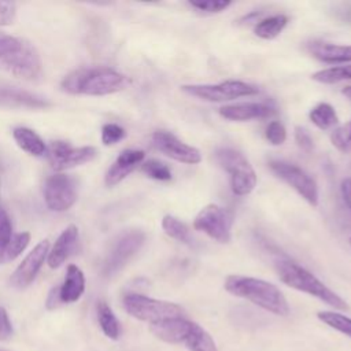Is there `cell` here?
<instances>
[{
  "mask_svg": "<svg viewBox=\"0 0 351 351\" xmlns=\"http://www.w3.org/2000/svg\"><path fill=\"white\" fill-rule=\"evenodd\" d=\"M223 288L228 293L245 299L274 315L287 317L291 313L285 295L277 285L266 280L241 274H229L225 278Z\"/></svg>",
  "mask_w": 351,
  "mask_h": 351,
  "instance_id": "6da1fadb",
  "label": "cell"
},
{
  "mask_svg": "<svg viewBox=\"0 0 351 351\" xmlns=\"http://www.w3.org/2000/svg\"><path fill=\"white\" fill-rule=\"evenodd\" d=\"M128 78L110 67H84L69 73L60 86L71 95L106 96L128 86Z\"/></svg>",
  "mask_w": 351,
  "mask_h": 351,
  "instance_id": "7a4b0ae2",
  "label": "cell"
},
{
  "mask_svg": "<svg viewBox=\"0 0 351 351\" xmlns=\"http://www.w3.org/2000/svg\"><path fill=\"white\" fill-rule=\"evenodd\" d=\"M274 267L280 281L284 282L285 285L299 292L307 293L324 302L325 304L333 307L335 310H348V304L341 296H339L335 291L326 287L318 277H315L311 271H308L299 263L291 259H278L274 263Z\"/></svg>",
  "mask_w": 351,
  "mask_h": 351,
  "instance_id": "3957f363",
  "label": "cell"
},
{
  "mask_svg": "<svg viewBox=\"0 0 351 351\" xmlns=\"http://www.w3.org/2000/svg\"><path fill=\"white\" fill-rule=\"evenodd\" d=\"M0 67L16 78L36 80L43 66L32 43L0 32Z\"/></svg>",
  "mask_w": 351,
  "mask_h": 351,
  "instance_id": "277c9868",
  "label": "cell"
},
{
  "mask_svg": "<svg viewBox=\"0 0 351 351\" xmlns=\"http://www.w3.org/2000/svg\"><path fill=\"white\" fill-rule=\"evenodd\" d=\"M217 163L228 173L230 189L237 196L250 195L256 186V173L250 160L232 147H219L214 152Z\"/></svg>",
  "mask_w": 351,
  "mask_h": 351,
  "instance_id": "5b68a950",
  "label": "cell"
},
{
  "mask_svg": "<svg viewBox=\"0 0 351 351\" xmlns=\"http://www.w3.org/2000/svg\"><path fill=\"white\" fill-rule=\"evenodd\" d=\"M122 304L129 315L138 321L148 322L149 325L184 315V310L180 304L141 293H126L122 299Z\"/></svg>",
  "mask_w": 351,
  "mask_h": 351,
  "instance_id": "8992f818",
  "label": "cell"
},
{
  "mask_svg": "<svg viewBox=\"0 0 351 351\" xmlns=\"http://www.w3.org/2000/svg\"><path fill=\"white\" fill-rule=\"evenodd\" d=\"M180 88L185 95L210 103H222L259 93L255 85L237 80H226L218 84H191Z\"/></svg>",
  "mask_w": 351,
  "mask_h": 351,
  "instance_id": "52a82bcc",
  "label": "cell"
},
{
  "mask_svg": "<svg viewBox=\"0 0 351 351\" xmlns=\"http://www.w3.org/2000/svg\"><path fill=\"white\" fill-rule=\"evenodd\" d=\"M267 166L277 178H280L292 189H295L310 206L313 207L318 206V200H319L318 185L307 171H304L298 165H293L285 160H278V159L269 160Z\"/></svg>",
  "mask_w": 351,
  "mask_h": 351,
  "instance_id": "ba28073f",
  "label": "cell"
},
{
  "mask_svg": "<svg viewBox=\"0 0 351 351\" xmlns=\"http://www.w3.org/2000/svg\"><path fill=\"white\" fill-rule=\"evenodd\" d=\"M233 214L214 203L204 206L193 219V229L211 237L213 240L228 244L232 240Z\"/></svg>",
  "mask_w": 351,
  "mask_h": 351,
  "instance_id": "9c48e42d",
  "label": "cell"
},
{
  "mask_svg": "<svg viewBox=\"0 0 351 351\" xmlns=\"http://www.w3.org/2000/svg\"><path fill=\"white\" fill-rule=\"evenodd\" d=\"M145 241V233L140 229L126 230L114 241L103 266L104 276H112L119 271L138 252Z\"/></svg>",
  "mask_w": 351,
  "mask_h": 351,
  "instance_id": "30bf717a",
  "label": "cell"
},
{
  "mask_svg": "<svg viewBox=\"0 0 351 351\" xmlns=\"http://www.w3.org/2000/svg\"><path fill=\"white\" fill-rule=\"evenodd\" d=\"M97 156V149L90 145L73 147L66 141H51L47 145V158L51 167L56 171L73 169L93 160Z\"/></svg>",
  "mask_w": 351,
  "mask_h": 351,
  "instance_id": "8fae6325",
  "label": "cell"
},
{
  "mask_svg": "<svg viewBox=\"0 0 351 351\" xmlns=\"http://www.w3.org/2000/svg\"><path fill=\"white\" fill-rule=\"evenodd\" d=\"M43 192L45 204L51 211H66L77 202V184L69 174L49 176L44 182Z\"/></svg>",
  "mask_w": 351,
  "mask_h": 351,
  "instance_id": "7c38bea8",
  "label": "cell"
},
{
  "mask_svg": "<svg viewBox=\"0 0 351 351\" xmlns=\"http://www.w3.org/2000/svg\"><path fill=\"white\" fill-rule=\"evenodd\" d=\"M151 144L156 151L176 162L185 165H197L202 162V154L196 147L184 143L167 130L154 132L151 136Z\"/></svg>",
  "mask_w": 351,
  "mask_h": 351,
  "instance_id": "4fadbf2b",
  "label": "cell"
},
{
  "mask_svg": "<svg viewBox=\"0 0 351 351\" xmlns=\"http://www.w3.org/2000/svg\"><path fill=\"white\" fill-rule=\"evenodd\" d=\"M48 252H49L48 240H41L38 244H36L34 248L23 258V261L14 270L10 278L11 285L16 289H23L29 287L37 277L43 265L47 262Z\"/></svg>",
  "mask_w": 351,
  "mask_h": 351,
  "instance_id": "5bb4252c",
  "label": "cell"
},
{
  "mask_svg": "<svg viewBox=\"0 0 351 351\" xmlns=\"http://www.w3.org/2000/svg\"><path fill=\"white\" fill-rule=\"evenodd\" d=\"M219 115L228 121L247 122L252 119H265L277 114V108L262 101H241L225 104L218 110Z\"/></svg>",
  "mask_w": 351,
  "mask_h": 351,
  "instance_id": "9a60e30c",
  "label": "cell"
},
{
  "mask_svg": "<svg viewBox=\"0 0 351 351\" xmlns=\"http://www.w3.org/2000/svg\"><path fill=\"white\" fill-rule=\"evenodd\" d=\"M145 154L141 149H123L114 163L110 166V169L106 173L104 182L107 186H115L121 181H123L138 165L144 162Z\"/></svg>",
  "mask_w": 351,
  "mask_h": 351,
  "instance_id": "2e32d148",
  "label": "cell"
},
{
  "mask_svg": "<svg viewBox=\"0 0 351 351\" xmlns=\"http://www.w3.org/2000/svg\"><path fill=\"white\" fill-rule=\"evenodd\" d=\"M193 326V321L182 317H174L158 324L149 325L151 332L160 340L171 344H181L186 340Z\"/></svg>",
  "mask_w": 351,
  "mask_h": 351,
  "instance_id": "e0dca14e",
  "label": "cell"
},
{
  "mask_svg": "<svg viewBox=\"0 0 351 351\" xmlns=\"http://www.w3.org/2000/svg\"><path fill=\"white\" fill-rule=\"evenodd\" d=\"M78 241V228L75 225H69L55 240L52 248L48 252L47 263L51 269L60 267L66 259L73 254Z\"/></svg>",
  "mask_w": 351,
  "mask_h": 351,
  "instance_id": "ac0fdd59",
  "label": "cell"
},
{
  "mask_svg": "<svg viewBox=\"0 0 351 351\" xmlns=\"http://www.w3.org/2000/svg\"><path fill=\"white\" fill-rule=\"evenodd\" d=\"M0 106L10 108H47L51 104L36 93L10 86H0Z\"/></svg>",
  "mask_w": 351,
  "mask_h": 351,
  "instance_id": "d6986e66",
  "label": "cell"
},
{
  "mask_svg": "<svg viewBox=\"0 0 351 351\" xmlns=\"http://www.w3.org/2000/svg\"><path fill=\"white\" fill-rule=\"evenodd\" d=\"M308 52L319 62L328 64L351 63V45L330 44V43H313Z\"/></svg>",
  "mask_w": 351,
  "mask_h": 351,
  "instance_id": "ffe728a7",
  "label": "cell"
},
{
  "mask_svg": "<svg viewBox=\"0 0 351 351\" xmlns=\"http://www.w3.org/2000/svg\"><path fill=\"white\" fill-rule=\"evenodd\" d=\"M60 288V299L63 303H74L80 300L85 291V276L75 265H69Z\"/></svg>",
  "mask_w": 351,
  "mask_h": 351,
  "instance_id": "44dd1931",
  "label": "cell"
},
{
  "mask_svg": "<svg viewBox=\"0 0 351 351\" xmlns=\"http://www.w3.org/2000/svg\"><path fill=\"white\" fill-rule=\"evenodd\" d=\"M12 137L18 147L26 154L36 158L47 155V144L34 130L19 126L12 130Z\"/></svg>",
  "mask_w": 351,
  "mask_h": 351,
  "instance_id": "7402d4cb",
  "label": "cell"
},
{
  "mask_svg": "<svg viewBox=\"0 0 351 351\" xmlns=\"http://www.w3.org/2000/svg\"><path fill=\"white\" fill-rule=\"evenodd\" d=\"M96 315L103 333L111 340H118L121 337V324L112 308L104 300L97 302Z\"/></svg>",
  "mask_w": 351,
  "mask_h": 351,
  "instance_id": "603a6c76",
  "label": "cell"
},
{
  "mask_svg": "<svg viewBox=\"0 0 351 351\" xmlns=\"http://www.w3.org/2000/svg\"><path fill=\"white\" fill-rule=\"evenodd\" d=\"M289 18L284 14H276L266 18H262L256 21V25L254 27L255 36L263 40H273L276 38L288 25Z\"/></svg>",
  "mask_w": 351,
  "mask_h": 351,
  "instance_id": "cb8c5ba5",
  "label": "cell"
},
{
  "mask_svg": "<svg viewBox=\"0 0 351 351\" xmlns=\"http://www.w3.org/2000/svg\"><path fill=\"white\" fill-rule=\"evenodd\" d=\"M310 121L321 130H328L335 128L339 123V117L332 104L321 101L315 104L308 112Z\"/></svg>",
  "mask_w": 351,
  "mask_h": 351,
  "instance_id": "d4e9b609",
  "label": "cell"
},
{
  "mask_svg": "<svg viewBox=\"0 0 351 351\" xmlns=\"http://www.w3.org/2000/svg\"><path fill=\"white\" fill-rule=\"evenodd\" d=\"M184 344L189 351H218L211 335L196 322H193L192 330Z\"/></svg>",
  "mask_w": 351,
  "mask_h": 351,
  "instance_id": "484cf974",
  "label": "cell"
},
{
  "mask_svg": "<svg viewBox=\"0 0 351 351\" xmlns=\"http://www.w3.org/2000/svg\"><path fill=\"white\" fill-rule=\"evenodd\" d=\"M162 229L169 237H171V239H174V240H177L182 244H188V245L192 244V237H191L189 228L186 226L185 222H182L177 217L170 215V214L165 215L162 218Z\"/></svg>",
  "mask_w": 351,
  "mask_h": 351,
  "instance_id": "4316f807",
  "label": "cell"
},
{
  "mask_svg": "<svg viewBox=\"0 0 351 351\" xmlns=\"http://www.w3.org/2000/svg\"><path fill=\"white\" fill-rule=\"evenodd\" d=\"M311 80L319 84H337L341 81H351V63L318 70L311 74Z\"/></svg>",
  "mask_w": 351,
  "mask_h": 351,
  "instance_id": "83f0119b",
  "label": "cell"
},
{
  "mask_svg": "<svg viewBox=\"0 0 351 351\" xmlns=\"http://www.w3.org/2000/svg\"><path fill=\"white\" fill-rule=\"evenodd\" d=\"M30 233L29 232H19L12 234L10 243L5 245L3 252L0 254V263H8L16 259L29 245L30 243Z\"/></svg>",
  "mask_w": 351,
  "mask_h": 351,
  "instance_id": "f1b7e54d",
  "label": "cell"
},
{
  "mask_svg": "<svg viewBox=\"0 0 351 351\" xmlns=\"http://www.w3.org/2000/svg\"><path fill=\"white\" fill-rule=\"evenodd\" d=\"M317 318L321 322H324L325 325H328L329 328L351 337V318L350 317H347L341 313H337V311L325 310V311H318Z\"/></svg>",
  "mask_w": 351,
  "mask_h": 351,
  "instance_id": "f546056e",
  "label": "cell"
},
{
  "mask_svg": "<svg viewBox=\"0 0 351 351\" xmlns=\"http://www.w3.org/2000/svg\"><path fill=\"white\" fill-rule=\"evenodd\" d=\"M141 171L156 181H170L173 178L171 170L167 165L158 159H148L141 163Z\"/></svg>",
  "mask_w": 351,
  "mask_h": 351,
  "instance_id": "4dcf8cb0",
  "label": "cell"
},
{
  "mask_svg": "<svg viewBox=\"0 0 351 351\" xmlns=\"http://www.w3.org/2000/svg\"><path fill=\"white\" fill-rule=\"evenodd\" d=\"M330 143L340 152L351 151V119L332 130Z\"/></svg>",
  "mask_w": 351,
  "mask_h": 351,
  "instance_id": "1f68e13d",
  "label": "cell"
},
{
  "mask_svg": "<svg viewBox=\"0 0 351 351\" xmlns=\"http://www.w3.org/2000/svg\"><path fill=\"white\" fill-rule=\"evenodd\" d=\"M192 8L206 12V14H218L225 11L229 5H232V1L225 0H193L188 3Z\"/></svg>",
  "mask_w": 351,
  "mask_h": 351,
  "instance_id": "d6a6232c",
  "label": "cell"
},
{
  "mask_svg": "<svg viewBox=\"0 0 351 351\" xmlns=\"http://www.w3.org/2000/svg\"><path fill=\"white\" fill-rule=\"evenodd\" d=\"M126 137V130L117 123H106L101 128V143L104 145H114Z\"/></svg>",
  "mask_w": 351,
  "mask_h": 351,
  "instance_id": "836d02e7",
  "label": "cell"
},
{
  "mask_svg": "<svg viewBox=\"0 0 351 351\" xmlns=\"http://www.w3.org/2000/svg\"><path fill=\"white\" fill-rule=\"evenodd\" d=\"M265 137L271 145H281L287 140V129L280 121H271L265 129Z\"/></svg>",
  "mask_w": 351,
  "mask_h": 351,
  "instance_id": "e575fe53",
  "label": "cell"
},
{
  "mask_svg": "<svg viewBox=\"0 0 351 351\" xmlns=\"http://www.w3.org/2000/svg\"><path fill=\"white\" fill-rule=\"evenodd\" d=\"M12 223L7 211L0 206V254L12 237Z\"/></svg>",
  "mask_w": 351,
  "mask_h": 351,
  "instance_id": "d590c367",
  "label": "cell"
},
{
  "mask_svg": "<svg viewBox=\"0 0 351 351\" xmlns=\"http://www.w3.org/2000/svg\"><path fill=\"white\" fill-rule=\"evenodd\" d=\"M16 18V4L14 1H0V26H10Z\"/></svg>",
  "mask_w": 351,
  "mask_h": 351,
  "instance_id": "8d00e7d4",
  "label": "cell"
},
{
  "mask_svg": "<svg viewBox=\"0 0 351 351\" xmlns=\"http://www.w3.org/2000/svg\"><path fill=\"white\" fill-rule=\"evenodd\" d=\"M295 141L299 145V148H302L304 152H311L314 149V140L311 137V134L302 126H296L295 128Z\"/></svg>",
  "mask_w": 351,
  "mask_h": 351,
  "instance_id": "74e56055",
  "label": "cell"
},
{
  "mask_svg": "<svg viewBox=\"0 0 351 351\" xmlns=\"http://www.w3.org/2000/svg\"><path fill=\"white\" fill-rule=\"evenodd\" d=\"M12 335V324L5 308L0 307V340H7Z\"/></svg>",
  "mask_w": 351,
  "mask_h": 351,
  "instance_id": "f35d334b",
  "label": "cell"
},
{
  "mask_svg": "<svg viewBox=\"0 0 351 351\" xmlns=\"http://www.w3.org/2000/svg\"><path fill=\"white\" fill-rule=\"evenodd\" d=\"M60 304H63L62 299H60V288L59 287H53L48 296H47V302H45V306L48 310H55L58 308Z\"/></svg>",
  "mask_w": 351,
  "mask_h": 351,
  "instance_id": "ab89813d",
  "label": "cell"
},
{
  "mask_svg": "<svg viewBox=\"0 0 351 351\" xmlns=\"http://www.w3.org/2000/svg\"><path fill=\"white\" fill-rule=\"evenodd\" d=\"M340 192H341V196H343V200L344 203L347 204V207L350 208L351 211V177L348 178H344L340 184Z\"/></svg>",
  "mask_w": 351,
  "mask_h": 351,
  "instance_id": "60d3db41",
  "label": "cell"
},
{
  "mask_svg": "<svg viewBox=\"0 0 351 351\" xmlns=\"http://www.w3.org/2000/svg\"><path fill=\"white\" fill-rule=\"evenodd\" d=\"M341 93H343L346 97L351 99V85H346V86L341 89Z\"/></svg>",
  "mask_w": 351,
  "mask_h": 351,
  "instance_id": "b9f144b4",
  "label": "cell"
},
{
  "mask_svg": "<svg viewBox=\"0 0 351 351\" xmlns=\"http://www.w3.org/2000/svg\"><path fill=\"white\" fill-rule=\"evenodd\" d=\"M350 245H351V237H350Z\"/></svg>",
  "mask_w": 351,
  "mask_h": 351,
  "instance_id": "7bdbcfd3",
  "label": "cell"
},
{
  "mask_svg": "<svg viewBox=\"0 0 351 351\" xmlns=\"http://www.w3.org/2000/svg\"><path fill=\"white\" fill-rule=\"evenodd\" d=\"M0 351H3V350H0Z\"/></svg>",
  "mask_w": 351,
  "mask_h": 351,
  "instance_id": "ee69618b",
  "label": "cell"
}]
</instances>
